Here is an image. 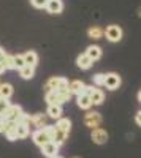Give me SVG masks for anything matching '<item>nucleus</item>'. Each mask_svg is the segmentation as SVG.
<instances>
[{
	"label": "nucleus",
	"instance_id": "dca6fc26",
	"mask_svg": "<svg viewBox=\"0 0 141 158\" xmlns=\"http://www.w3.org/2000/svg\"><path fill=\"white\" fill-rule=\"evenodd\" d=\"M76 103H78V106H79L81 109H89V108L92 106L91 97H89V95H86V94H81V95H78V97H76Z\"/></svg>",
	"mask_w": 141,
	"mask_h": 158
},
{
	"label": "nucleus",
	"instance_id": "7c9ffc66",
	"mask_svg": "<svg viewBox=\"0 0 141 158\" xmlns=\"http://www.w3.org/2000/svg\"><path fill=\"white\" fill-rule=\"evenodd\" d=\"M8 125H10V122H8V120H5L3 117L0 118V133H5V131L8 130Z\"/></svg>",
	"mask_w": 141,
	"mask_h": 158
},
{
	"label": "nucleus",
	"instance_id": "4468645a",
	"mask_svg": "<svg viewBox=\"0 0 141 158\" xmlns=\"http://www.w3.org/2000/svg\"><path fill=\"white\" fill-rule=\"evenodd\" d=\"M86 54L89 56V59H91L92 62H95V60H98V59L101 57V48L92 44V46H89V48L86 49Z\"/></svg>",
	"mask_w": 141,
	"mask_h": 158
},
{
	"label": "nucleus",
	"instance_id": "412c9836",
	"mask_svg": "<svg viewBox=\"0 0 141 158\" xmlns=\"http://www.w3.org/2000/svg\"><path fill=\"white\" fill-rule=\"evenodd\" d=\"M16 127H18V123H15V122H10V125H8V130L5 131V136H6L10 141H16V139H18Z\"/></svg>",
	"mask_w": 141,
	"mask_h": 158
},
{
	"label": "nucleus",
	"instance_id": "39448f33",
	"mask_svg": "<svg viewBox=\"0 0 141 158\" xmlns=\"http://www.w3.org/2000/svg\"><path fill=\"white\" fill-rule=\"evenodd\" d=\"M84 125L89 127V128H92V130L100 128V125H101V115L98 112H87L84 115Z\"/></svg>",
	"mask_w": 141,
	"mask_h": 158
},
{
	"label": "nucleus",
	"instance_id": "f257e3e1",
	"mask_svg": "<svg viewBox=\"0 0 141 158\" xmlns=\"http://www.w3.org/2000/svg\"><path fill=\"white\" fill-rule=\"evenodd\" d=\"M71 98V92L68 89H60V90H54V92H48L46 94V101L48 104H60L67 103Z\"/></svg>",
	"mask_w": 141,
	"mask_h": 158
},
{
	"label": "nucleus",
	"instance_id": "c9c22d12",
	"mask_svg": "<svg viewBox=\"0 0 141 158\" xmlns=\"http://www.w3.org/2000/svg\"><path fill=\"white\" fill-rule=\"evenodd\" d=\"M138 100H139V103H141V90H139V94H138Z\"/></svg>",
	"mask_w": 141,
	"mask_h": 158
},
{
	"label": "nucleus",
	"instance_id": "2f4dec72",
	"mask_svg": "<svg viewBox=\"0 0 141 158\" xmlns=\"http://www.w3.org/2000/svg\"><path fill=\"white\" fill-rule=\"evenodd\" d=\"M135 120H136V123H138V125L141 127V111H139V112L136 114V117H135Z\"/></svg>",
	"mask_w": 141,
	"mask_h": 158
},
{
	"label": "nucleus",
	"instance_id": "1a4fd4ad",
	"mask_svg": "<svg viewBox=\"0 0 141 158\" xmlns=\"http://www.w3.org/2000/svg\"><path fill=\"white\" fill-rule=\"evenodd\" d=\"M91 138H92V141H94L95 144H106V141H108V133H106L103 128H95V130H92Z\"/></svg>",
	"mask_w": 141,
	"mask_h": 158
},
{
	"label": "nucleus",
	"instance_id": "cd10ccee",
	"mask_svg": "<svg viewBox=\"0 0 141 158\" xmlns=\"http://www.w3.org/2000/svg\"><path fill=\"white\" fill-rule=\"evenodd\" d=\"M11 106V104H10V101L6 100V98H0V114H5L6 111H8V108Z\"/></svg>",
	"mask_w": 141,
	"mask_h": 158
},
{
	"label": "nucleus",
	"instance_id": "9d476101",
	"mask_svg": "<svg viewBox=\"0 0 141 158\" xmlns=\"http://www.w3.org/2000/svg\"><path fill=\"white\" fill-rule=\"evenodd\" d=\"M46 120H48V117H46L45 114H41V112L30 115V123H32L33 127H36V130L45 128V127L48 125V123H46Z\"/></svg>",
	"mask_w": 141,
	"mask_h": 158
},
{
	"label": "nucleus",
	"instance_id": "f704fd0d",
	"mask_svg": "<svg viewBox=\"0 0 141 158\" xmlns=\"http://www.w3.org/2000/svg\"><path fill=\"white\" fill-rule=\"evenodd\" d=\"M138 16H139V18H141V6H139V8H138Z\"/></svg>",
	"mask_w": 141,
	"mask_h": 158
},
{
	"label": "nucleus",
	"instance_id": "0eeeda50",
	"mask_svg": "<svg viewBox=\"0 0 141 158\" xmlns=\"http://www.w3.org/2000/svg\"><path fill=\"white\" fill-rule=\"evenodd\" d=\"M121 85V76L116 73H108L105 74V87L109 90H116Z\"/></svg>",
	"mask_w": 141,
	"mask_h": 158
},
{
	"label": "nucleus",
	"instance_id": "f03ea898",
	"mask_svg": "<svg viewBox=\"0 0 141 158\" xmlns=\"http://www.w3.org/2000/svg\"><path fill=\"white\" fill-rule=\"evenodd\" d=\"M68 84H70L68 79L56 76V77H51L49 81L46 82L45 90H46V94H48V92H54V90H60V89H68Z\"/></svg>",
	"mask_w": 141,
	"mask_h": 158
},
{
	"label": "nucleus",
	"instance_id": "5701e85b",
	"mask_svg": "<svg viewBox=\"0 0 141 158\" xmlns=\"http://www.w3.org/2000/svg\"><path fill=\"white\" fill-rule=\"evenodd\" d=\"M13 95V85L11 84H0V98H10Z\"/></svg>",
	"mask_w": 141,
	"mask_h": 158
},
{
	"label": "nucleus",
	"instance_id": "b1692460",
	"mask_svg": "<svg viewBox=\"0 0 141 158\" xmlns=\"http://www.w3.org/2000/svg\"><path fill=\"white\" fill-rule=\"evenodd\" d=\"M56 127L62 131H65V133H70V128H71V122L68 120V118H59Z\"/></svg>",
	"mask_w": 141,
	"mask_h": 158
},
{
	"label": "nucleus",
	"instance_id": "ddd939ff",
	"mask_svg": "<svg viewBox=\"0 0 141 158\" xmlns=\"http://www.w3.org/2000/svg\"><path fill=\"white\" fill-rule=\"evenodd\" d=\"M92 63L94 62L89 59V56L86 54V52H84V54H81V56H78V59H76V65H78L81 70H89V68L92 67Z\"/></svg>",
	"mask_w": 141,
	"mask_h": 158
},
{
	"label": "nucleus",
	"instance_id": "f8f14e48",
	"mask_svg": "<svg viewBox=\"0 0 141 158\" xmlns=\"http://www.w3.org/2000/svg\"><path fill=\"white\" fill-rule=\"evenodd\" d=\"M84 89H86V84H84L83 81H71V82L68 84V90L71 92V94H75L76 97L81 95V94H84Z\"/></svg>",
	"mask_w": 141,
	"mask_h": 158
},
{
	"label": "nucleus",
	"instance_id": "423d86ee",
	"mask_svg": "<svg viewBox=\"0 0 141 158\" xmlns=\"http://www.w3.org/2000/svg\"><path fill=\"white\" fill-rule=\"evenodd\" d=\"M33 142L36 144V146H40V147H43L45 144H48V142H51V138H49V135H48V131H46V128H40V130H36L35 133H33Z\"/></svg>",
	"mask_w": 141,
	"mask_h": 158
},
{
	"label": "nucleus",
	"instance_id": "6ab92c4d",
	"mask_svg": "<svg viewBox=\"0 0 141 158\" xmlns=\"http://www.w3.org/2000/svg\"><path fill=\"white\" fill-rule=\"evenodd\" d=\"M16 133H18V139H25L30 135V128H29V125H25V123H18Z\"/></svg>",
	"mask_w": 141,
	"mask_h": 158
},
{
	"label": "nucleus",
	"instance_id": "9b49d317",
	"mask_svg": "<svg viewBox=\"0 0 141 158\" xmlns=\"http://www.w3.org/2000/svg\"><path fill=\"white\" fill-rule=\"evenodd\" d=\"M46 10H48V13H51V15H59V13H62V10H63L62 0H48Z\"/></svg>",
	"mask_w": 141,
	"mask_h": 158
},
{
	"label": "nucleus",
	"instance_id": "e433bc0d",
	"mask_svg": "<svg viewBox=\"0 0 141 158\" xmlns=\"http://www.w3.org/2000/svg\"><path fill=\"white\" fill-rule=\"evenodd\" d=\"M73 158H79V156H73Z\"/></svg>",
	"mask_w": 141,
	"mask_h": 158
},
{
	"label": "nucleus",
	"instance_id": "a878e982",
	"mask_svg": "<svg viewBox=\"0 0 141 158\" xmlns=\"http://www.w3.org/2000/svg\"><path fill=\"white\" fill-rule=\"evenodd\" d=\"M0 62L5 65V68H6V70H16V68H15V60H13V56L5 54V57L0 60Z\"/></svg>",
	"mask_w": 141,
	"mask_h": 158
},
{
	"label": "nucleus",
	"instance_id": "a211bd4d",
	"mask_svg": "<svg viewBox=\"0 0 141 158\" xmlns=\"http://www.w3.org/2000/svg\"><path fill=\"white\" fill-rule=\"evenodd\" d=\"M87 35H89V38H92V40H101V36L105 35V30L100 29L98 25H94V27H91L87 30Z\"/></svg>",
	"mask_w": 141,
	"mask_h": 158
},
{
	"label": "nucleus",
	"instance_id": "aec40b11",
	"mask_svg": "<svg viewBox=\"0 0 141 158\" xmlns=\"http://www.w3.org/2000/svg\"><path fill=\"white\" fill-rule=\"evenodd\" d=\"M48 115L51 117V118H60V115H62V108L60 106H57V104H49L48 106Z\"/></svg>",
	"mask_w": 141,
	"mask_h": 158
},
{
	"label": "nucleus",
	"instance_id": "c85d7f7f",
	"mask_svg": "<svg viewBox=\"0 0 141 158\" xmlns=\"http://www.w3.org/2000/svg\"><path fill=\"white\" fill-rule=\"evenodd\" d=\"M92 81L95 85H105V74H95L92 76Z\"/></svg>",
	"mask_w": 141,
	"mask_h": 158
},
{
	"label": "nucleus",
	"instance_id": "4be33fe9",
	"mask_svg": "<svg viewBox=\"0 0 141 158\" xmlns=\"http://www.w3.org/2000/svg\"><path fill=\"white\" fill-rule=\"evenodd\" d=\"M67 138H68V133H65V131H62V130H59L57 127H56V133H54V138H53V141L56 142V144H63L67 141Z\"/></svg>",
	"mask_w": 141,
	"mask_h": 158
},
{
	"label": "nucleus",
	"instance_id": "72a5a7b5",
	"mask_svg": "<svg viewBox=\"0 0 141 158\" xmlns=\"http://www.w3.org/2000/svg\"><path fill=\"white\" fill-rule=\"evenodd\" d=\"M5 70H6V68H5V65H3L2 62H0V74H2V73H5Z\"/></svg>",
	"mask_w": 141,
	"mask_h": 158
},
{
	"label": "nucleus",
	"instance_id": "473e14b6",
	"mask_svg": "<svg viewBox=\"0 0 141 158\" xmlns=\"http://www.w3.org/2000/svg\"><path fill=\"white\" fill-rule=\"evenodd\" d=\"M5 54H6V52H5V49H3L2 46H0V60H2V59L5 57Z\"/></svg>",
	"mask_w": 141,
	"mask_h": 158
},
{
	"label": "nucleus",
	"instance_id": "20e7f679",
	"mask_svg": "<svg viewBox=\"0 0 141 158\" xmlns=\"http://www.w3.org/2000/svg\"><path fill=\"white\" fill-rule=\"evenodd\" d=\"M105 36H106L108 41L118 43V41L122 40V29L119 27V25H116V24H111V25H108L106 30H105Z\"/></svg>",
	"mask_w": 141,
	"mask_h": 158
},
{
	"label": "nucleus",
	"instance_id": "2eb2a0df",
	"mask_svg": "<svg viewBox=\"0 0 141 158\" xmlns=\"http://www.w3.org/2000/svg\"><path fill=\"white\" fill-rule=\"evenodd\" d=\"M22 57H24L25 65H29V67H35L38 63V54L35 51H27L25 54H22Z\"/></svg>",
	"mask_w": 141,
	"mask_h": 158
},
{
	"label": "nucleus",
	"instance_id": "6e6552de",
	"mask_svg": "<svg viewBox=\"0 0 141 158\" xmlns=\"http://www.w3.org/2000/svg\"><path fill=\"white\" fill-rule=\"evenodd\" d=\"M41 152L48 158H56L57 156V152H59V144H56L54 141H51V142L45 144V146L41 147Z\"/></svg>",
	"mask_w": 141,
	"mask_h": 158
},
{
	"label": "nucleus",
	"instance_id": "bb28decb",
	"mask_svg": "<svg viewBox=\"0 0 141 158\" xmlns=\"http://www.w3.org/2000/svg\"><path fill=\"white\" fill-rule=\"evenodd\" d=\"M13 60H15V68H16V70H21V68H24V67H25L24 57H22L21 54H18V56H13Z\"/></svg>",
	"mask_w": 141,
	"mask_h": 158
},
{
	"label": "nucleus",
	"instance_id": "7ed1b4c3",
	"mask_svg": "<svg viewBox=\"0 0 141 158\" xmlns=\"http://www.w3.org/2000/svg\"><path fill=\"white\" fill-rule=\"evenodd\" d=\"M22 114H24V111H22V108L19 106V104H11V106L8 108V111L2 115L5 120H8V122H15V123H19V120H21V117H22Z\"/></svg>",
	"mask_w": 141,
	"mask_h": 158
},
{
	"label": "nucleus",
	"instance_id": "393cba45",
	"mask_svg": "<svg viewBox=\"0 0 141 158\" xmlns=\"http://www.w3.org/2000/svg\"><path fill=\"white\" fill-rule=\"evenodd\" d=\"M19 73H21V77H24V79H32L33 74H35V67H29V65H25L24 68L19 70Z\"/></svg>",
	"mask_w": 141,
	"mask_h": 158
},
{
	"label": "nucleus",
	"instance_id": "c756f323",
	"mask_svg": "<svg viewBox=\"0 0 141 158\" xmlns=\"http://www.w3.org/2000/svg\"><path fill=\"white\" fill-rule=\"evenodd\" d=\"M30 3H32L35 8H46L48 0H30Z\"/></svg>",
	"mask_w": 141,
	"mask_h": 158
},
{
	"label": "nucleus",
	"instance_id": "4c0bfd02",
	"mask_svg": "<svg viewBox=\"0 0 141 158\" xmlns=\"http://www.w3.org/2000/svg\"><path fill=\"white\" fill-rule=\"evenodd\" d=\"M56 158H62V156H56Z\"/></svg>",
	"mask_w": 141,
	"mask_h": 158
},
{
	"label": "nucleus",
	"instance_id": "58836bf2",
	"mask_svg": "<svg viewBox=\"0 0 141 158\" xmlns=\"http://www.w3.org/2000/svg\"><path fill=\"white\" fill-rule=\"evenodd\" d=\"M0 118H2V114H0Z\"/></svg>",
	"mask_w": 141,
	"mask_h": 158
},
{
	"label": "nucleus",
	"instance_id": "f3484780",
	"mask_svg": "<svg viewBox=\"0 0 141 158\" xmlns=\"http://www.w3.org/2000/svg\"><path fill=\"white\" fill-rule=\"evenodd\" d=\"M103 100H105V94L101 92L100 89H94V92L91 94V101H92V104H95V106H100L101 103H103Z\"/></svg>",
	"mask_w": 141,
	"mask_h": 158
}]
</instances>
